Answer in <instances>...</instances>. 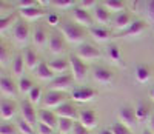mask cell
I'll return each mask as SVG.
<instances>
[{
  "mask_svg": "<svg viewBox=\"0 0 154 134\" xmlns=\"http://www.w3.org/2000/svg\"><path fill=\"white\" fill-rule=\"evenodd\" d=\"M71 134H89V129H88V128H85L80 122H75L74 129H72V132H71Z\"/></svg>",
  "mask_w": 154,
  "mask_h": 134,
  "instance_id": "obj_42",
  "label": "cell"
},
{
  "mask_svg": "<svg viewBox=\"0 0 154 134\" xmlns=\"http://www.w3.org/2000/svg\"><path fill=\"white\" fill-rule=\"evenodd\" d=\"M20 17H23L25 20H29V22H34V20H38L40 17L45 16V11L38 6H34V8H26V9H20L19 11Z\"/></svg>",
  "mask_w": 154,
  "mask_h": 134,
  "instance_id": "obj_20",
  "label": "cell"
},
{
  "mask_svg": "<svg viewBox=\"0 0 154 134\" xmlns=\"http://www.w3.org/2000/svg\"><path fill=\"white\" fill-rule=\"evenodd\" d=\"M25 66H26V63H25V57L23 56H16V59L12 60V73H14L19 79L23 77V71H25Z\"/></svg>",
  "mask_w": 154,
  "mask_h": 134,
  "instance_id": "obj_31",
  "label": "cell"
},
{
  "mask_svg": "<svg viewBox=\"0 0 154 134\" xmlns=\"http://www.w3.org/2000/svg\"><path fill=\"white\" fill-rule=\"evenodd\" d=\"M60 33L68 43H72V45H82L83 43L85 33L82 30V26H79V25L71 23V22L60 23Z\"/></svg>",
  "mask_w": 154,
  "mask_h": 134,
  "instance_id": "obj_1",
  "label": "cell"
},
{
  "mask_svg": "<svg viewBox=\"0 0 154 134\" xmlns=\"http://www.w3.org/2000/svg\"><path fill=\"white\" fill-rule=\"evenodd\" d=\"M49 68L53 70L54 74H59V73H66L68 68H69V60H65V59H54V60H51L49 63Z\"/></svg>",
  "mask_w": 154,
  "mask_h": 134,
  "instance_id": "obj_25",
  "label": "cell"
},
{
  "mask_svg": "<svg viewBox=\"0 0 154 134\" xmlns=\"http://www.w3.org/2000/svg\"><path fill=\"white\" fill-rule=\"evenodd\" d=\"M38 122H42L51 128H57V123H59V117L56 113L49 111V110H42L40 113H38Z\"/></svg>",
  "mask_w": 154,
  "mask_h": 134,
  "instance_id": "obj_19",
  "label": "cell"
},
{
  "mask_svg": "<svg viewBox=\"0 0 154 134\" xmlns=\"http://www.w3.org/2000/svg\"><path fill=\"white\" fill-rule=\"evenodd\" d=\"M12 34H14V39L19 43H26V40L29 39V28L25 22H17L14 30H12Z\"/></svg>",
  "mask_w": 154,
  "mask_h": 134,
  "instance_id": "obj_14",
  "label": "cell"
},
{
  "mask_svg": "<svg viewBox=\"0 0 154 134\" xmlns=\"http://www.w3.org/2000/svg\"><path fill=\"white\" fill-rule=\"evenodd\" d=\"M51 5L54 8H60V9H68L71 6L75 5V0H51Z\"/></svg>",
  "mask_w": 154,
  "mask_h": 134,
  "instance_id": "obj_38",
  "label": "cell"
},
{
  "mask_svg": "<svg viewBox=\"0 0 154 134\" xmlns=\"http://www.w3.org/2000/svg\"><path fill=\"white\" fill-rule=\"evenodd\" d=\"M103 6L109 12H116V14H120V12L125 11V2L123 0H103Z\"/></svg>",
  "mask_w": 154,
  "mask_h": 134,
  "instance_id": "obj_28",
  "label": "cell"
},
{
  "mask_svg": "<svg viewBox=\"0 0 154 134\" xmlns=\"http://www.w3.org/2000/svg\"><path fill=\"white\" fill-rule=\"evenodd\" d=\"M48 48L53 54H62L63 48H65V42H63V36H59L57 33H53L49 36V42H48Z\"/></svg>",
  "mask_w": 154,
  "mask_h": 134,
  "instance_id": "obj_15",
  "label": "cell"
},
{
  "mask_svg": "<svg viewBox=\"0 0 154 134\" xmlns=\"http://www.w3.org/2000/svg\"><path fill=\"white\" fill-rule=\"evenodd\" d=\"M35 73H37V76H38V79H42V80H53L56 79V74L53 73V70L49 68V65L46 63V62H40V65L37 66V70H35Z\"/></svg>",
  "mask_w": 154,
  "mask_h": 134,
  "instance_id": "obj_24",
  "label": "cell"
},
{
  "mask_svg": "<svg viewBox=\"0 0 154 134\" xmlns=\"http://www.w3.org/2000/svg\"><path fill=\"white\" fill-rule=\"evenodd\" d=\"M69 66H71V74L74 77V80H77V82H82V80H85L86 74H88V66L86 63L79 59L75 54H71L69 56Z\"/></svg>",
  "mask_w": 154,
  "mask_h": 134,
  "instance_id": "obj_2",
  "label": "cell"
},
{
  "mask_svg": "<svg viewBox=\"0 0 154 134\" xmlns=\"http://www.w3.org/2000/svg\"><path fill=\"white\" fill-rule=\"evenodd\" d=\"M148 28V25L143 22V20H134L128 28L125 30V31H122L120 33V37H123V39H130V37H137V36H140L145 30Z\"/></svg>",
  "mask_w": 154,
  "mask_h": 134,
  "instance_id": "obj_9",
  "label": "cell"
},
{
  "mask_svg": "<svg viewBox=\"0 0 154 134\" xmlns=\"http://www.w3.org/2000/svg\"><path fill=\"white\" fill-rule=\"evenodd\" d=\"M17 86H19V92H22V94H29V91L34 88V83L28 77H20Z\"/></svg>",
  "mask_w": 154,
  "mask_h": 134,
  "instance_id": "obj_32",
  "label": "cell"
},
{
  "mask_svg": "<svg viewBox=\"0 0 154 134\" xmlns=\"http://www.w3.org/2000/svg\"><path fill=\"white\" fill-rule=\"evenodd\" d=\"M17 126L11 123H2V126H0V134H17Z\"/></svg>",
  "mask_w": 154,
  "mask_h": 134,
  "instance_id": "obj_39",
  "label": "cell"
},
{
  "mask_svg": "<svg viewBox=\"0 0 154 134\" xmlns=\"http://www.w3.org/2000/svg\"><path fill=\"white\" fill-rule=\"evenodd\" d=\"M149 126H151V131L154 132V113H152V116L149 117Z\"/></svg>",
  "mask_w": 154,
  "mask_h": 134,
  "instance_id": "obj_48",
  "label": "cell"
},
{
  "mask_svg": "<svg viewBox=\"0 0 154 134\" xmlns=\"http://www.w3.org/2000/svg\"><path fill=\"white\" fill-rule=\"evenodd\" d=\"M38 134H54V128H51L42 122H38Z\"/></svg>",
  "mask_w": 154,
  "mask_h": 134,
  "instance_id": "obj_43",
  "label": "cell"
},
{
  "mask_svg": "<svg viewBox=\"0 0 154 134\" xmlns=\"http://www.w3.org/2000/svg\"><path fill=\"white\" fill-rule=\"evenodd\" d=\"M48 23H49L51 26L59 25V16H57V14H49V16H48Z\"/></svg>",
  "mask_w": 154,
  "mask_h": 134,
  "instance_id": "obj_46",
  "label": "cell"
},
{
  "mask_svg": "<svg viewBox=\"0 0 154 134\" xmlns=\"http://www.w3.org/2000/svg\"><path fill=\"white\" fill-rule=\"evenodd\" d=\"M40 97H42V89L38 88V86H34V88L29 91V94H28V100H29L32 105H37L38 102H40Z\"/></svg>",
  "mask_w": 154,
  "mask_h": 134,
  "instance_id": "obj_37",
  "label": "cell"
},
{
  "mask_svg": "<svg viewBox=\"0 0 154 134\" xmlns=\"http://www.w3.org/2000/svg\"><path fill=\"white\" fill-rule=\"evenodd\" d=\"M136 116H137V120H140V122H143V120H146L149 117V110H148V106L145 103L140 102L137 105V108H136Z\"/></svg>",
  "mask_w": 154,
  "mask_h": 134,
  "instance_id": "obj_34",
  "label": "cell"
},
{
  "mask_svg": "<svg viewBox=\"0 0 154 134\" xmlns=\"http://www.w3.org/2000/svg\"><path fill=\"white\" fill-rule=\"evenodd\" d=\"M75 125V120L72 119H65V117H59V123H57V129L60 134H71Z\"/></svg>",
  "mask_w": 154,
  "mask_h": 134,
  "instance_id": "obj_27",
  "label": "cell"
},
{
  "mask_svg": "<svg viewBox=\"0 0 154 134\" xmlns=\"http://www.w3.org/2000/svg\"><path fill=\"white\" fill-rule=\"evenodd\" d=\"M11 14H12V12H11V6L8 8L5 3H2V17H8Z\"/></svg>",
  "mask_w": 154,
  "mask_h": 134,
  "instance_id": "obj_47",
  "label": "cell"
},
{
  "mask_svg": "<svg viewBox=\"0 0 154 134\" xmlns=\"http://www.w3.org/2000/svg\"><path fill=\"white\" fill-rule=\"evenodd\" d=\"M0 88H2V94L5 97H11V99L16 97L19 92V86L14 83V80L6 76H2V79H0Z\"/></svg>",
  "mask_w": 154,
  "mask_h": 134,
  "instance_id": "obj_11",
  "label": "cell"
},
{
  "mask_svg": "<svg viewBox=\"0 0 154 134\" xmlns=\"http://www.w3.org/2000/svg\"><path fill=\"white\" fill-rule=\"evenodd\" d=\"M106 56H108V59L112 63L122 65V52H120V49H119L117 45H109L106 48Z\"/></svg>",
  "mask_w": 154,
  "mask_h": 134,
  "instance_id": "obj_30",
  "label": "cell"
},
{
  "mask_svg": "<svg viewBox=\"0 0 154 134\" xmlns=\"http://www.w3.org/2000/svg\"><path fill=\"white\" fill-rule=\"evenodd\" d=\"M74 83V77L72 74H59L53 82L49 83V89L51 91H66L68 88H71Z\"/></svg>",
  "mask_w": 154,
  "mask_h": 134,
  "instance_id": "obj_6",
  "label": "cell"
},
{
  "mask_svg": "<svg viewBox=\"0 0 154 134\" xmlns=\"http://www.w3.org/2000/svg\"><path fill=\"white\" fill-rule=\"evenodd\" d=\"M9 59H11V52H9V49H8L5 45H2V48H0V60H2V65L5 66V65L9 62Z\"/></svg>",
  "mask_w": 154,
  "mask_h": 134,
  "instance_id": "obj_40",
  "label": "cell"
},
{
  "mask_svg": "<svg viewBox=\"0 0 154 134\" xmlns=\"http://www.w3.org/2000/svg\"><path fill=\"white\" fill-rule=\"evenodd\" d=\"M79 122L88 128V129H93L97 126V116L93 110H82L79 113Z\"/></svg>",
  "mask_w": 154,
  "mask_h": 134,
  "instance_id": "obj_13",
  "label": "cell"
},
{
  "mask_svg": "<svg viewBox=\"0 0 154 134\" xmlns=\"http://www.w3.org/2000/svg\"><path fill=\"white\" fill-rule=\"evenodd\" d=\"M46 42H49V39H48V34H46L45 28L37 26V28L34 30V34H32V43L38 48H42V46L46 45Z\"/></svg>",
  "mask_w": 154,
  "mask_h": 134,
  "instance_id": "obj_23",
  "label": "cell"
},
{
  "mask_svg": "<svg viewBox=\"0 0 154 134\" xmlns=\"http://www.w3.org/2000/svg\"><path fill=\"white\" fill-rule=\"evenodd\" d=\"M56 114H57V117H65V119H72V120L79 119L77 108L71 103H63L62 106H59L56 110Z\"/></svg>",
  "mask_w": 154,
  "mask_h": 134,
  "instance_id": "obj_17",
  "label": "cell"
},
{
  "mask_svg": "<svg viewBox=\"0 0 154 134\" xmlns=\"http://www.w3.org/2000/svg\"><path fill=\"white\" fill-rule=\"evenodd\" d=\"M146 11H148V17H149L151 20H154V0H148Z\"/></svg>",
  "mask_w": 154,
  "mask_h": 134,
  "instance_id": "obj_45",
  "label": "cell"
},
{
  "mask_svg": "<svg viewBox=\"0 0 154 134\" xmlns=\"http://www.w3.org/2000/svg\"><path fill=\"white\" fill-rule=\"evenodd\" d=\"M151 70L148 68L146 65H137L136 66V79H137V82L140 83H146L149 82V79H151Z\"/></svg>",
  "mask_w": 154,
  "mask_h": 134,
  "instance_id": "obj_26",
  "label": "cell"
},
{
  "mask_svg": "<svg viewBox=\"0 0 154 134\" xmlns=\"http://www.w3.org/2000/svg\"><path fill=\"white\" fill-rule=\"evenodd\" d=\"M37 0H19V8L20 9H26V8H34L37 6Z\"/></svg>",
  "mask_w": 154,
  "mask_h": 134,
  "instance_id": "obj_41",
  "label": "cell"
},
{
  "mask_svg": "<svg viewBox=\"0 0 154 134\" xmlns=\"http://www.w3.org/2000/svg\"><path fill=\"white\" fill-rule=\"evenodd\" d=\"M100 134H112L111 129H103V131H100Z\"/></svg>",
  "mask_w": 154,
  "mask_h": 134,
  "instance_id": "obj_50",
  "label": "cell"
},
{
  "mask_svg": "<svg viewBox=\"0 0 154 134\" xmlns=\"http://www.w3.org/2000/svg\"><path fill=\"white\" fill-rule=\"evenodd\" d=\"M16 14H14V12H12V14L11 16H8V17H2V19H0V31H2V34H5L9 28H11V26L12 25H14L16 26Z\"/></svg>",
  "mask_w": 154,
  "mask_h": 134,
  "instance_id": "obj_33",
  "label": "cell"
},
{
  "mask_svg": "<svg viewBox=\"0 0 154 134\" xmlns=\"http://www.w3.org/2000/svg\"><path fill=\"white\" fill-rule=\"evenodd\" d=\"M96 96H97V91L89 86H79V88L72 89V92H71V99L74 102H80V103L91 102Z\"/></svg>",
  "mask_w": 154,
  "mask_h": 134,
  "instance_id": "obj_5",
  "label": "cell"
},
{
  "mask_svg": "<svg viewBox=\"0 0 154 134\" xmlns=\"http://www.w3.org/2000/svg\"><path fill=\"white\" fill-rule=\"evenodd\" d=\"M72 17L75 23L79 26H85V28H93V17L89 16V12L83 8H74L72 9Z\"/></svg>",
  "mask_w": 154,
  "mask_h": 134,
  "instance_id": "obj_10",
  "label": "cell"
},
{
  "mask_svg": "<svg viewBox=\"0 0 154 134\" xmlns=\"http://www.w3.org/2000/svg\"><path fill=\"white\" fill-rule=\"evenodd\" d=\"M133 22H134V20H133V17H131L130 12L123 11V12H120V14L116 16V19H114V28L119 30V31L122 33V31H125Z\"/></svg>",
  "mask_w": 154,
  "mask_h": 134,
  "instance_id": "obj_18",
  "label": "cell"
},
{
  "mask_svg": "<svg viewBox=\"0 0 154 134\" xmlns=\"http://www.w3.org/2000/svg\"><path fill=\"white\" fill-rule=\"evenodd\" d=\"M75 56L82 59L83 62L85 60H96V59H100V49L91 43H82L79 48H77V52Z\"/></svg>",
  "mask_w": 154,
  "mask_h": 134,
  "instance_id": "obj_4",
  "label": "cell"
},
{
  "mask_svg": "<svg viewBox=\"0 0 154 134\" xmlns=\"http://www.w3.org/2000/svg\"><path fill=\"white\" fill-rule=\"evenodd\" d=\"M38 3H40L42 6H46V5H49L51 3V0H37Z\"/></svg>",
  "mask_w": 154,
  "mask_h": 134,
  "instance_id": "obj_49",
  "label": "cell"
},
{
  "mask_svg": "<svg viewBox=\"0 0 154 134\" xmlns=\"http://www.w3.org/2000/svg\"><path fill=\"white\" fill-rule=\"evenodd\" d=\"M93 79L100 85H111L114 82V73L103 66H96L93 70Z\"/></svg>",
  "mask_w": 154,
  "mask_h": 134,
  "instance_id": "obj_7",
  "label": "cell"
},
{
  "mask_svg": "<svg viewBox=\"0 0 154 134\" xmlns=\"http://www.w3.org/2000/svg\"><path fill=\"white\" fill-rule=\"evenodd\" d=\"M94 19H96V22L97 23H100V25H106L108 22H109V19H111V16H109V11L102 5V6H96V11H94Z\"/></svg>",
  "mask_w": 154,
  "mask_h": 134,
  "instance_id": "obj_29",
  "label": "cell"
},
{
  "mask_svg": "<svg viewBox=\"0 0 154 134\" xmlns=\"http://www.w3.org/2000/svg\"><path fill=\"white\" fill-rule=\"evenodd\" d=\"M89 36L93 37V40H96L97 43H105L111 39V33L103 28V26H93V28H89Z\"/></svg>",
  "mask_w": 154,
  "mask_h": 134,
  "instance_id": "obj_16",
  "label": "cell"
},
{
  "mask_svg": "<svg viewBox=\"0 0 154 134\" xmlns=\"http://www.w3.org/2000/svg\"><path fill=\"white\" fill-rule=\"evenodd\" d=\"M142 134H152V131H151V129H145Z\"/></svg>",
  "mask_w": 154,
  "mask_h": 134,
  "instance_id": "obj_51",
  "label": "cell"
},
{
  "mask_svg": "<svg viewBox=\"0 0 154 134\" xmlns=\"http://www.w3.org/2000/svg\"><path fill=\"white\" fill-rule=\"evenodd\" d=\"M119 120L128 128H134L139 122L136 116V110H133L131 106H122L119 111Z\"/></svg>",
  "mask_w": 154,
  "mask_h": 134,
  "instance_id": "obj_8",
  "label": "cell"
},
{
  "mask_svg": "<svg viewBox=\"0 0 154 134\" xmlns=\"http://www.w3.org/2000/svg\"><path fill=\"white\" fill-rule=\"evenodd\" d=\"M17 129L22 132V134H34V128L31 123H28L26 120H23L20 117V120L17 122Z\"/></svg>",
  "mask_w": 154,
  "mask_h": 134,
  "instance_id": "obj_36",
  "label": "cell"
},
{
  "mask_svg": "<svg viewBox=\"0 0 154 134\" xmlns=\"http://www.w3.org/2000/svg\"><path fill=\"white\" fill-rule=\"evenodd\" d=\"M25 63H26V68L34 71L37 70V66L40 65V60H38V56H37V52L32 49V48H26L25 49Z\"/></svg>",
  "mask_w": 154,
  "mask_h": 134,
  "instance_id": "obj_22",
  "label": "cell"
},
{
  "mask_svg": "<svg viewBox=\"0 0 154 134\" xmlns=\"http://www.w3.org/2000/svg\"><path fill=\"white\" fill-rule=\"evenodd\" d=\"M109 129H111L112 134H133L131 128H128V126L123 125L122 122H116V123H112Z\"/></svg>",
  "mask_w": 154,
  "mask_h": 134,
  "instance_id": "obj_35",
  "label": "cell"
},
{
  "mask_svg": "<svg viewBox=\"0 0 154 134\" xmlns=\"http://www.w3.org/2000/svg\"><path fill=\"white\" fill-rule=\"evenodd\" d=\"M151 99H152V102H154V88L151 89Z\"/></svg>",
  "mask_w": 154,
  "mask_h": 134,
  "instance_id": "obj_52",
  "label": "cell"
},
{
  "mask_svg": "<svg viewBox=\"0 0 154 134\" xmlns=\"http://www.w3.org/2000/svg\"><path fill=\"white\" fill-rule=\"evenodd\" d=\"M16 114V103L12 100H6L3 99L2 103H0V116H2L3 120H11Z\"/></svg>",
  "mask_w": 154,
  "mask_h": 134,
  "instance_id": "obj_21",
  "label": "cell"
},
{
  "mask_svg": "<svg viewBox=\"0 0 154 134\" xmlns=\"http://www.w3.org/2000/svg\"><path fill=\"white\" fill-rule=\"evenodd\" d=\"M96 3H97V0H80V8L89 9V8H94Z\"/></svg>",
  "mask_w": 154,
  "mask_h": 134,
  "instance_id": "obj_44",
  "label": "cell"
},
{
  "mask_svg": "<svg viewBox=\"0 0 154 134\" xmlns=\"http://www.w3.org/2000/svg\"><path fill=\"white\" fill-rule=\"evenodd\" d=\"M20 114H22V119L26 120L31 125H34L37 122V113L34 110V105L29 100H23L20 103Z\"/></svg>",
  "mask_w": 154,
  "mask_h": 134,
  "instance_id": "obj_12",
  "label": "cell"
},
{
  "mask_svg": "<svg viewBox=\"0 0 154 134\" xmlns=\"http://www.w3.org/2000/svg\"><path fill=\"white\" fill-rule=\"evenodd\" d=\"M54 134H60V132H54Z\"/></svg>",
  "mask_w": 154,
  "mask_h": 134,
  "instance_id": "obj_53",
  "label": "cell"
},
{
  "mask_svg": "<svg viewBox=\"0 0 154 134\" xmlns=\"http://www.w3.org/2000/svg\"><path fill=\"white\" fill-rule=\"evenodd\" d=\"M66 99L68 96L65 94V92L62 91H48L46 96L43 97V105L45 108H59V106H62L63 103H66Z\"/></svg>",
  "mask_w": 154,
  "mask_h": 134,
  "instance_id": "obj_3",
  "label": "cell"
}]
</instances>
